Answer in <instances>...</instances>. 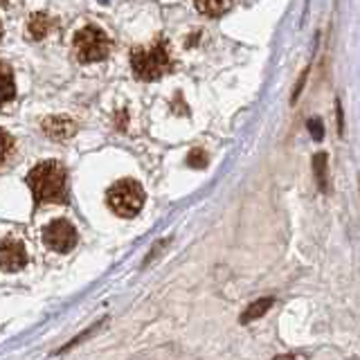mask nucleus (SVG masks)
I'll list each match as a JSON object with an SVG mask.
<instances>
[{
  "label": "nucleus",
  "mask_w": 360,
  "mask_h": 360,
  "mask_svg": "<svg viewBox=\"0 0 360 360\" xmlns=\"http://www.w3.org/2000/svg\"><path fill=\"white\" fill-rule=\"evenodd\" d=\"M27 185L37 202H61L65 198V169L56 160H45L27 174Z\"/></svg>",
  "instance_id": "f257e3e1"
},
{
  "label": "nucleus",
  "mask_w": 360,
  "mask_h": 360,
  "mask_svg": "<svg viewBox=\"0 0 360 360\" xmlns=\"http://www.w3.org/2000/svg\"><path fill=\"white\" fill-rule=\"evenodd\" d=\"M133 72L142 82H155L160 79L169 68H172V54H169V45L162 39H155L146 48H135L131 54Z\"/></svg>",
  "instance_id": "f03ea898"
},
{
  "label": "nucleus",
  "mask_w": 360,
  "mask_h": 360,
  "mask_svg": "<svg viewBox=\"0 0 360 360\" xmlns=\"http://www.w3.org/2000/svg\"><path fill=\"white\" fill-rule=\"evenodd\" d=\"M72 52L82 63H97L104 61L110 52V39L106 37L104 30H99L95 25H88L84 30L77 32Z\"/></svg>",
  "instance_id": "7ed1b4c3"
},
{
  "label": "nucleus",
  "mask_w": 360,
  "mask_h": 360,
  "mask_svg": "<svg viewBox=\"0 0 360 360\" xmlns=\"http://www.w3.org/2000/svg\"><path fill=\"white\" fill-rule=\"evenodd\" d=\"M108 205L117 217H135L144 205V189L138 180L124 178L108 189Z\"/></svg>",
  "instance_id": "20e7f679"
},
{
  "label": "nucleus",
  "mask_w": 360,
  "mask_h": 360,
  "mask_svg": "<svg viewBox=\"0 0 360 360\" xmlns=\"http://www.w3.org/2000/svg\"><path fill=\"white\" fill-rule=\"evenodd\" d=\"M43 243L56 252H70L77 245V230L72 223L56 219L43 228Z\"/></svg>",
  "instance_id": "39448f33"
},
{
  "label": "nucleus",
  "mask_w": 360,
  "mask_h": 360,
  "mask_svg": "<svg viewBox=\"0 0 360 360\" xmlns=\"http://www.w3.org/2000/svg\"><path fill=\"white\" fill-rule=\"evenodd\" d=\"M25 264H27V252L20 241L7 239L0 243V268L7 270V273H14V270H20Z\"/></svg>",
  "instance_id": "423d86ee"
},
{
  "label": "nucleus",
  "mask_w": 360,
  "mask_h": 360,
  "mask_svg": "<svg viewBox=\"0 0 360 360\" xmlns=\"http://www.w3.org/2000/svg\"><path fill=\"white\" fill-rule=\"evenodd\" d=\"M43 131L52 140H70L77 133V124L68 117H48L43 122Z\"/></svg>",
  "instance_id": "0eeeda50"
},
{
  "label": "nucleus",
  "mask_w": 360,
  "mask_h": 360,
  "mask_svg": "<svg viewBox=\"0 0 360 360\" xmlns=\"http://www.w3.org/2000/svg\"><path fill=\"white\" fill-rule=\"evenodd\" d=\"M16 97V82H14V72L7 63L0 61V106H5L7 101Z\"/></svg>",
  "instance_id": "6e6552de"
},
{
  "label": "nucleus",
  "mask_w": 360,
  "mask_h": 360,
  "mask_svg": "<svg viewBox=\"0 0 360 360\" xmlns=\"http://www.w3.org/2000/svg\"><path fill=\"white\" fill-rule=\"evenodd\" d=\"M52 27V20L45 16V14H34L32 20H30V25H27V32H30V37L32 39H43L45 34L50 32Z\"/></svg>",
  "instance_id": "1a4fd4ad"
},
{
  "label": "nucleus",
  "mask_w": 360,
  "mask_h": 360,
  "mask_svg": "<svg viewBox=\"0 0 360 360\" xmlns=\"http://www.w3.org/2000/svg\"><path fill=\"white\" fill-rule=\"evenodd\" d=\"M313 172L318 178V185L322 191L329 189V167H326V153H318L313 158Z\"/></svg>",
  "instance_id": "9d476101"
},
{
  "label": "nucleus",
  "mask_w": 360,
  "mask_h": 360,
  "mask_svg": "<svg viewBox=\"0 0 360 360\" xmlns=\"http://www.w3.org/2000/svg\"><path fill=\"white\" fill-rule=\"evenodd\" d=\"M273 297H264V300H257L255 304H250V307H248V311L241 315V322L243 324H248V322H252V320H257V318H262V315L273 307Z\"/></svg>",
  "instance_id": "9b49d317"
},
{
  "label": "nucleus",
  "mask_w": 360,
  "mask_h": 360,
  "mask_svg": "<svg viewBox=\"0 0 360 360\" xmlns=\"http://www.w3.org/2000/svg\"><path fill=\"white\" fill-rule=\"evenodd\" d=\"M232 5L230 3H196V9L207 16H221L223 11H228Z\"/></svg>",
  "instance_id": "f8f14e48"
},
{
  "label": "nucleus",
  "mask_w": 360,
  "mask_h": 360,
  "mask_svg": "<svg viewBox=\"0 0 360 360\" xmlns=\"http://www.w3.org/2000/svg\"><path fill=\"white\" fill-rule=\"evenodd\" d=\"M11 151H14V138L7 131L0 129V165L11 155Z\"/></svg>",
  "instance_id": "ddd939ff"
},
{
  "label": "nucleus",
  "mask_w": 360,
  "mask_h": 360,
  "mask_svg": "<svg viewBox=\"0 0 360 360\" xmlns=\"http://www.w3.org/2000/svg\"><path fill=\"white\" fill-rule=\"evenodd\" d=\"M309 131H311V135H313V140H315V142H320V140H322V122H320V120H311V122H309Z\"/></svg>",
  "instance_id": "4468645a"
},
{
  "label": "nucleus",
  "mask_w": 360,
  "mask_h": 360,
  "mask_svg": "<svg viewBox=\"0 0 360 360\" xmlns=\"http://www.w3.org/2000/svg\"><path fill=\"white\" fill-rule=\"evenodd\" d=\"M275 360H295V356H279V358H275Z\"/></svg>",
  "instance_id": "2eb2a0df"
},
{
  "label": "nucleus",
  "mask_w": 360,
  "mask_h": 360,
  "mask_svg": "<svg viewBox=\"0 0 360 360\" xmlns=\"http://www.w3.org/2000/svg\"><path fill=\"white\" fill-rule=\"evenodd\" d=\"M0 39H3V25H0Z\"/></svg>",
  "instance_id": "dca6fc26"
}]
</instances>
